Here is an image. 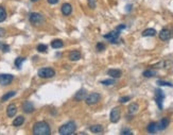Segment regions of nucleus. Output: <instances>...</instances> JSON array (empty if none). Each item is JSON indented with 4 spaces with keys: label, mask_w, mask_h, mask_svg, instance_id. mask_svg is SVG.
<instances>
[{
    "label": "nucleus",
    "mask_w": 173,
    "mask_h": 135,
    "mask_svg": "<svg viewBox=\"0 0 173 135\" xmlns=\"http://www.w3.org/2000/svg\"><path fill=\"white\" fill-rule=\"evenodd\" d=\"M170 36H171V32H170L169 29H162L159 32V38L161 41H168Z\"/></svg>",
    "instance_id": "12"
},
{
    "label": "nucleus",
    "mask_w": 173,
    "mask_h": 135,
    "mask_svg": "<svg viewBox=\"0 0 173 135\" xmlns=\"http://www.w3.org/2000/svg\"><path fill=\"white\" fill-rule=\"evenodd\" d=\"M139 105L137 103H131L129 105V114L130 115H135L138 112Z\"/></svg>",
    "instance_id": "18"
},
{
    "label": "nucleus",
    "mask_w": 173,
    "mask_h": 135,
    "mask_svg": "<svg viewBox=\"0 0 173 135\" xmlns=\"http://www.w3.org/2000/svg\"><path fill=\"white\" fill-rule=\"evenodd\" d=\"M120 109L119 107H114L113 110L111 111V115H109V119H111V121L114 123H116L119 121V119H120Z\"/></svg>",
    "instance_id": "9"
},
{
    "label": "nucleus",
    "mask_w": 173,
    "mask_h": 135,
    "mask_svg": "<svg viewBox=\"0 0 173 135\" xmlns=\"http://www.w3.org/2000/svg\"><path fill=\"white\" fill-rule=\"evenodd\" d=\"M29 20L34 26H39L44 22V16L39 13H31L29 15Z\"/></svg>",
    "instance_id": "4"
},
{
    "label": "nucleus",
    "mask_w": 173,
    "mask_h": 135,
    "mask_svg": "<svg viewBox=\"0 0 173 135\" xmlns=\"http://www.w3.org/2000/svg\"><path fill=\"white\" fill-rule=\"evenodd\" d=\"M96 48H97V50L100 52V51H103V50L105 49V45L103 43H98L96 46Z\"/></svg>",
    "instance_id": "31"
},
{
    "label": "nucleus",
    "mask_w": 173,
    "mask_h": 135,
    "mask_svg": "<svg viewBox=\"0 0 173 135\" xmlns=\"http://www.w3.org/2000/svg\"><path fill=\"white\" fill-rule=\"evenodd\" d=\"M123 29H125V25H120L117 27V30H118V31H121V30H123Z\"/></svg>",
    "instance_id": "37"
},
{
    "label": "nucleus",
    "mask_w": 173,
    "mask_h": 135,
    "mask_svg": "<svg viewBox=\"0 0 173 135\" xmlns=\"http://www.w3.org/2000/svg\"><path fill=\"white\" fill-rule=\"evenodd\" d=\"M86 96H87V92H86V90L85 88H81V90H79L76 93V95H74V100L76 101H82V100H84L85 98H86Z\"/></svg>",
    "instance_id": "10"
},
{
    "label": "nucleus",
    "mask_w": 173,
    "mask_h": 135,
    "mask_svg": "<svg viewBox=\"0 0 173 135\" xmlns=\"http://www.w3.org/2000/svg\"><path fill=\"white\" fill-rule=\"evenodd\" d=\"M17 113V107L15 104H10L7 109V115L9 117H14Z\"/></svg>",
    "instance_id": "16"
},
{
    "label": "nucleus",
    "mask_w": 173,
    "mask_h": 135,
    "mask_svg": "<svg viewBox=\"0 0 173 135\" xmlns=\"http://www.w3.org/2000/svg\"><path fill=\"white\" fill-rule=\"evenodd\" d=\"M131 8H132V5H131V4L126 5V12H130V11H131Z\"/></svg>",
    "instance_id": "39"
},
{
    "label": "nucleus",
    "mask_w": 173,
    "mask_h": 135,
    "mask_svg": "<svg viewBox=\"0 0 173 135\" xmlns=\"http://www.w3.org/2000/svg\"><path fill=\"white\" fill-rule=\"evenodd\" d=\"M31 1H33V2H35V1H37V0H31Z\"/></svg>",
    "instance_id": "40"
},
{
    "label": "nucleus",
    "mask_w": 173,
    "mask_h": 135,
    "mask_svg": "<svg viewBox=\"0 0 173 135\" xmlns=\"http://www.w3.org/2000/svg\"><path fill=\"white\" fill-rule=\"evenodd\" d=\"M156 74V71L153 69H148L145 70V71H143V76H145V78H150V77H153V76H155Z\"/></svg>",
    "instance_id": "26"
},
{
    "label": "nucleus",
    "mask_w": 173,
    "mask_h": 135,
    "mask_svg": "<svg viewBox=\"0 0 173 135\" xmlns=\"http://www.w3.org/2000/svg\"><path fill=\"white\" fill-rule=\"evenodd\" d=\"M107 74H109V77H112L114 79H117V78H120L122 72H121L120 69H109L107 71Z\"/></svg>",
    "instance_id": "17"
},
{
    "label": "nucleus",
    "mask_w": 173,
    "mask_h": 135,
    "mask_svg": "<svg viewBox=\"0 0 173 135\" xmlns=\"http://www.w3.org/2000/svg\"><path fill=\"white\" fill-rule=\"evenodd\" d=\"M38 77L39 78H43V79H50V78H53L55 76V71L50 68V67H45V68H40L38 70Z\"/></svg>",
    "instance_id": "3"
},
{
    "label": "nucleus",
    "mask_w": 173,
    "mask_h": 135,
    "mask_svg": "<svg viewBox=\"0 0 173 135\" xmlns=\"http://www.w3.org/2000/svg\"><path fill=\"white\" fill-rule=\"evenodd\" d=\"M24 122V116H18V117H16V118L13 120V126H14V127H20Z\"/></svg>",
    "instance_id": "22"
},
{
    "label": "nucleus",
    "mask_w": 173,
    "mask_h": 135,
    "mask_svg": "<svg viewBox=\"0 0 173 135\" xmlns=\"http://www.w3.org/2000/svg\"><path fill=\"white\" fill-rule=\"evenodd\" d=\"M119 34H120V31H118L116 29L115 31H112V32L105 34L104 38L109 41L111 43H113V44H117L118 43V38H119Z\"/></svg>",
    "instance_id": "7"
},
{
    "label": "nucleus",
    "mask_w": 173,
    "mask_h": 135,
    "mask_svg": "<svg viewBox=\"0 0 173 135\" xmlns=\"http://www.w3.org/2000/svg\"><path fill=\"white\" fill-rule=\"evenodd\" d=\"M103 85H112V84H114L115 83V79H109V80H104V81L101 82Z\"/></svg>",
    "instance_id": "30"
},
{
    "label": "nucleus",
    "mask_w": 173,
    "mask_h": 135,
    "mask_svg": "<svg viewBox=\"0 0 173 135\" xmlns=\"http://www.w3.org/2000/svg\"><path fill=\"white\" fill-rule=\"evenodd\" d=\"M51 133L50 127L46 121H38L33 126V134L35 135H49Z\"/></svg>",
    "instance_id": "1"
},
{
    "label": "nucleus",
    "mask_w": 173,
    "mask_h": 135,
    "mask_svg": "<svg viewBox=\"0 0 173 135\" xmlns=\"http://www.w3.org/2000/svg\"><path fill=\"white\" fill-rule=\"evenodd\" d=\"M50 4H57L59 2V0H47Z\"/></svg>",
    "instance_id": "38"
},
{
    "label": "nucleus",
    "mask_w": 173,
    "mask_h": 135,
    "mask_svg": "<svg viewBox=\"0 0 173 135\" xmlns=\"http://www.w3.org/2000/svg\"><path fill=\"white\" fill-rule=\"evenodd\" d=\"M76 123L73 121H69V122L63 124L62 127L59 129V132H60L61 135H70L73 134L76 132Z\"/></svg>",
    "instance_id": "2"
},
{
    "label": "nucleus",
    "mask_w": 173,
    "mask_h": 135,
    "mask_svg": "<svg viewBox=\"0 0 173 135\" xmlns=\"http://www.w3.org/2000/svg\"><path fill=\"white\" fill-rule=\"evenodd\" d=\"M0 49L2 50L3 52H9V50H10V47L8 45H5V44H1L0 45Z\"/></svg>",
    "instance_id": "32"
},
{
    "label": "nucleus",
    "mask_w": 173,
    "mask_h": 135,
    "mask_svg": "<svg viewBox=\"0 0 173 135\" xmlns=\"http://www.w3.org/2000/svg\"><path fill=\"white\" fill-rule=\"evenodd\" d=\"M47 50V46L45 45V44H39V45L37 46V51L38 52H45Z\"/></svg>",
    "instance_id": "29"
},
{
    "label": "nucleus",
    "mask_w": 173,
    "mask_h": 135,
    "mask_svg": "<svg viewBox=\"0 0 173 135\" xmlns=\"http://www.w3.org/2000/svg\"><path fill=\"white\" fill-rule=\"evenodd\" d=\"M71 12H72V7H71V4L64 3L62 5V13H63V15L68 16V15L71 14Z\"/></svg>",
    "instance_id": "13"
},
{
    "label": "nucleus",
    "mask_w": 173,
    "mask_h": 135,
    "mask_svg": "<svg viewBox=\"0 0 173 135\" xmlns=\"http://www.w3.org/2000/svg\"><path fill=\"white\" fill-rule=\"evenodd\" d=\"M121 134L122 135H132L133 134V132L131 131L130 129H126V128H125V129H123V130L121 131Z\"/></svg>",
    "instance_id": "33"
},
{
    "label": "nucleus",
    "mask_w": 173,
    "mask_h": 135,
    "mask_svg": "<svg viewBox=\"0 0 173 135\" xmlns=\"http://www.w3.org/2000/svg\"><path fill=\"white\" fill-rule=\"evenodd\" d=\"M130 99H131V97H121V98L119 99V102H120V103H125V102H128Z\"/></svg>",
    "instance_id": "34"
},
{
    "label": "nucleus",
    "mask_w": 173,
    "mask_h": 135,
    "mask_svg": "<svg viewBox=\"0 0 173 135\" xmlns=\"http://www.w3.org/2000/svg\"><path fill=\"white\" fill-rule=\"evenodd\" d=\"M89 130L93 133H102L103 132V127L101 124H93V126L89 128Z\"/></svg>",
    "instance_id": "21"
},
{
    "label": "nucleus",
    "mask_w": 173,
    "mask_h": 135,
    "mask_svg": "<svg viewBox=\"0 0 173 135\" xmlns=\"http://www.w3.org/2000/svg\"><path fill=\"white\" fill-rule=\"evenodd\" d=\"M13 80H14V77H13L12 74H0V85L2 86L9 85V84L12 83Z\"/></svg>",
    "instance_id": "8"
},
{
    "label": "nucleus",
    "mask_w": 173,
    "mask_h": 135,
    "mask_svg": "<svg viewBox=\"0 0 173 135\" xmlns=\"http://www.w3.org/2000/svg\"><path fill=\"white\" fill-rule=\"evenodd\" d=\"M24 60H26V57H17L16 60H15V66H16L17 68H20V67H21V64L24 63Z\"/></svg>",
    "instance_id": "27"
},
{
    "label": "nucleus",
    "mask_w": 173,
    "mask_h": 135,
    "mask_svg": "<svg viewBox=\"0 0 173 135\" xmlns=\"http://www.w3.org/2000/svg\"><path fill=\"white\" fill-rule=\"evenodd\" d=\"M165 99V94L161 88H156L155 90V101L157 103V107L161 110H162V101Z\"/></svg>",
    "instance_id": "6"
},
{
    "label": "nucleus",
    "mask_w": 173,
    "mask_h": 135,
    "mask_svg": "<svg viewBox=\"0 0 173 135\" xmlns=\"http://www.w3.org/2000/svg\"><path fill=\"white\" fill-rule=\"evenodd\" d=\"M156 84L158 86H169V87H173L172 83L167 82V81H161V80H158V81L156 82Z\"/></svg>",
    "instance_id": "28"
},
{
    "label": "nucleus",
    "mask_w": 173,
    "mask_h": 135,
    "mask_svg": "<svg viewBox=\"0 0 173 135\" xmlns=\"http://www.w3.org/2000/svg\"><path fill=\"white\" fill-rule=\"evenodd\" d=\"M154 35H156V31H155V29H145V31L142 32V36H154Z\"/></svg>",
    "instance_id": "23"
},
{
    "label": "nucleus",
    "mask_w": 173,
    "mask_h": 135,
    "mask_svg": "<svg viewBox=\"0 0 173 135\" xmlns=\"http://www.w3.org/2000/svg\"><path fill=\"white\" fill-rule=\"evenodd\" d=\"M7 18V12H5V9L3 7H0V22L5 20Z\"/></svg>",
    "instance_id": "25"
},
{
    "label": "nucleus",
    "mask_w": 173,
    "mask_h": 135,
    "mask_svg": "<svg viewBox=\"0 0 173 135\" xmlns=\"http://www.w3.org/2000/svg\"><path fill=\"white\" fill-rule=\"evenodd\" d=\"M15 95H16V92H9V93H7L5 95H3V96H2L1 101H7V100H9L10 98L14 97Z\"/></svg>",
    "instance_id": "24"
},
{
    "label": "nucleus",
    "mask_w": 173,
    "mask_h": 135,
    "mask_svg": "<svg viewBox=\"0 0 173 135\" xmlns=\"http://www.w3.org/2000/svg\"><path fill=\"white\" fill-rule=\"evenodd\" d=\"M88 4L91 9L96 8V2H95V0H88Z\"/></svg>",
    "instance_id": "35"
},
{
    "label": "nucleus",
    "mask_w": 173,
    "mask_h": 135,
    "mask_svg": "<svg viewBox=\"0 0 173 135\" xmlns=\"http://www.w3.org/2000/svg\"><path fill=\"white\" fill-rule=\"evenodd\" d=\"M22 110H24V113H27V114L32 113L33 111H34V107H33L32 102H30V101H26V102L22 104Z\"/></svg>",
    "instance_id": "14"
},
{
    "label": "nucleus",
    "mask_w": 173,
    "mask_h": 135,
    "mask_svg": "<svg viewBox=\"0 0 173 135\" xmlns=\"http://www.w3.org/2000/svg\"><path fill=\"white\" fill-rule=\"evenodd\" d=\"M147 131L151 133V134H153V133H156L158 130H157V122H151L147 127Z\"/></svg>",
    "instance_id": "20"
},
{
    "label": "nucleus",
    "mask_w": 173,
    "mask_h": 135,
    "mask_svg": "<svg viewBox=\"0 0 173 135\" xmlns=\"http://www.w3.org/2000/svg\"><path fill=\"white\" fill-rule=\"evenodd\" d=\"M169 123H170L169 118H162L159 122H157V130H158V131L165 130L166 128L169 126Z\"/></svg>",
    "instance_id": "11"
},
{
    "label": "nucleus",
    "mask_w": 173,
    "mask_h": 135,
    "mask_svg": "<svg viewBox=\"0 0 173 135\" xmlns=\"http://www.w3.org/2000/svg\"><path fill=\"white\" fill-rule=\"evenodd\" d=\"M5 35V30L2 28H0V37H3Z\"/></svg>",
    "instance_id": "36"
},
{
    "label": "nucleus",
    "mask_w": 173,
    "mask_h": 135,
    "mask_svg": "<svg viewBox=\"0 0 173 135\" xmlns=\"http://www.w3.org/2000/svg\"><path fill=\"white\" fill-rule=\"evenodd\" d=\"M64 46V41L62 40H54L51 43V47L54 48V49H59V48H62Z\"/></svg>",
    "instance_id": "19"
},
{
    "label": "nucleus",
    "mask_w": 173,
    "mask_h": 135,
    "mask_svg": "<svg viewBox=\"0 0 173 135\" xmlns=\"http://www.w3.org/2000/svg\"><path fill=\"white\" fill-rule=\"evenodd\" d=\"M100 94H98V93H91V94H89L88 96H86V98H85V102L86 104H88V105H93V104H96L99 100H100Z\"/></svg>",
    "instance_id": "5"
},
{
    "label": "nucleus",
    "mask_w": 173,
    "mask_h": 135,
    "mask_svg": "<svg viewBox=\"0 0 173 135\" xmlns=\"http://www.w3.org/2000/svg\"><path fill=\"white\" fill-rule=\"evenodd\" d=\"M81 59V52L79 50H73L69 53V60L72 62L79 61Z\"/></svg>",
    "instance_id": "15"
}]
</instances>
